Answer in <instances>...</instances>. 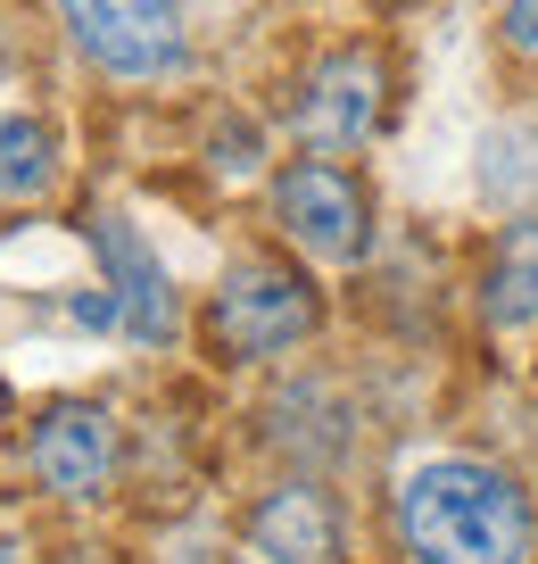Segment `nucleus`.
Instances as JSON below:
<instances>
[{"mask_svg": "<svg viewBox=\"0 0 538 564\" xmlns=\"http://www.w3.org/2000/svg\"><path fill=\"white\" fill-rule=\"evenodd\" d=\"M398 540L415 564H530L538 523L530 498L472 457H431L398 490Z\"/></svg>", "mask_w": 538, "mask_h": 564, "instance_id": "nucleus-1", "label": "nucleus"}, {"mask_svg": "<svg viewBox=\"0 0 538 564\" xmlns=\"http://www.w3.org/2000/svg\"><path fill=\"white\" fill-rule=\"evenodd\" d=\"M315 282L298 274V265H282V258H241L224 274V291H216V307H208V333H216V349L232 357V366H257V357H282V349H298V340L315 333Z\"/></svg>", "mask_w": 538, "mask_h": 564, "instance_id": "nucleus-2", "label": "nucleus"}, {"mask_svg": "<svg viewBox=\"0 0 538 564\" xmlns=\"http://www.w3.org/2000/svg\"><path fill=\"white\" fill-rule=\"evenodd\" d=\"M58 18H67V34L84 42L91 67L124 75V84L183 75V58H191L174 0H58Z\"/></svg>", "mask_w": 538, "mask_h": 564, "instance_id": "nucleus-3", "label": "nucleus"}, {"mask_svg": "<svg viewBox=\"0 0 538 564\" xmlns=\"http://www.w3.org/2000/svg\"><path fill=\"white\" fill-rule=\"evenodd\" d=\"M274 216H282V232H290L307 258H356V249L373 241V208H365V192L340 175V166H323V159H307V166H282L274 175Z\"/></svg>", "mask_w": 538, "mask_h": 564, "instance_id": "nucleus-4", "label": "nucleus"}, {"mask_svg": "<svg viewBox=\"0 0 538 564\" xmlns=\"http://www.w3.org/2000/svg\"><path fill=\"white\" fill-rule=\"evenodd\" d=\"M25 457H34V481L58 498H100L108 481H117V415L91 399H58L51 415L34 423V441H25Z\"/></svg>", "mask_w": 538, "mask_h": 564, "instance_id": "nucleus-5", "label": "nucleus"}, {"mask_svg": "<svg viewBox=\"0 0 538 564\" xmlns=\"http://www.w3.org/2000/svg\"><path fill=\"white\" fill-rule=\"evenodd\" d=\"M382 124V58L373 51H331L298 84V133L315 150H365Z\"/></svg>", "mask_w": 538, "mask_h": 564, "instance_id": "nucleus-6", "label": "nucleus"}, {"mask_svg": "<svg viewBox=\"0 0 538 564\" xmlns=\"http://www.w3.org/2000/svg\"><path fill=\"white\" fill-rule=\"evenodd\" d=\"M91 249H100V265H108V291H117V324L133 340H174V282H166V265L150 258V241H141L124 216H91Z\"/></svg>", "mask_w": 538, "mask_h": 564, "instance_id": "nucleus-7", "label": "nucleus"}, {"mask_svg": "<svg viewBox=\"0 0 538 564\" xmlns=\"http://www.w3.org/2000/svg\"><path fill=\"white\" fill-rule=\"evenodd\" d=\"M249 540H257V556H274V564H331L340 556V523H331V507L315 490H274L257 514H249Z\"/></svg>", "mask_w": 538, "mask_h": 564, "instance_id": "nucleus-8", "label": "nucleus"}, {"mask_svg": "<svg viewBox=\"0 0 538 564\" xmlns=\"http://www.w3.org/2000/svg\"><path fill=\"white\" fill-rule=\"evenodd\" d=\"M51 175H58L51 124L25 117V108H0V199H34Z\"/></svg>", "mask_w": 538, "mask_h": 564, "instance_id": "nucleus-9", "label": "nucleus"}, {"mask_svg": "<svg viewBox=\"0 0 538 564\" xmlns=\"http://www.w3.org/2000/svg\"><path fill=\"white\" fill-rule=\"evenodd\" d=\"M488 316L497 324H538V225H514L488 265Z\"/></svg>", "mask_w": 538, "mask_h": 564, "instance_id": "nucleus-10", "label": "nucleus"}, {"mask_svg": "<svg viewBox=\"0 0 538 564\" xmlns=\"http://www.w3.org/2000/svg\"><path fill=\"white\" fill-rule=\"evenodd\" d=\"M488 192H497L505 208H538V133L530 124L488 133Z\"/></svg>", "mask_w": 538, "mask_h": 564, "instance_id": "nucleus-11", "label": "nucleus"}, {"mask_svg": "<svg viewBox=\"0 0 538 564\" xmlns=\"http://www.w3.org/2000/svg\"><path fill=\"white\" fill-rule=\"evenodd\" d=\"M505 42L538 67V0H505Z\"/></svg>", "mask_w": 538, "mask_h": 564, "instance_id": "nucleus-12", "label": "nucleus"}, {"mask_svg": "<svg viewBox=\"0 0 538 564\" xmlns=\"http://www.w3.org/2000/svg\"><path fill=\"white\" fill-rule=\"evenodd\" d=\"M0 564H25V556H18V547H9V540H0Z\"/></svg>", "mask_w": 538, "mask_h": 564, "instance_id": "nucleus-13", "label": "nucleus"}, {"mask_svg": "<svg viewBox=\"0 0 538 564\" xmlns=\"http://www.w3.org/2000/svg\"><path fill=\"white\" fill-rule=\"evenodd\" d=\"M0 415H9V390H0Z\"/></svg>", "mask_w": 538, "mask_h": 564, "instance_id": "nucleus-14", "label": "nucleus"}]
</instances>
